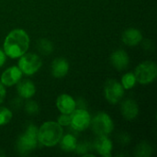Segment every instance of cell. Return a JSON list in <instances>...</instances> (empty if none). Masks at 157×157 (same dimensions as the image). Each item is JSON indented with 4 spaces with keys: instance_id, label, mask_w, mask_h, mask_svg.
Returning <instances> with one entry per match:
<instances>
[{
    "instance_id": "24",
    "label": "cell",
    "mask_w": 157,
    "mask_h": 157,
    "mask_svg": "<svg viewBox=\"0 0 157 157\" xmlns=\"http://www.w3.org/2000/svg\"><path fill=\"white\" fill-rule=\"evenodd\" d=\"M6 97V89L4 87V85L0 82V104L4 101Z\"/></svg>"
},
{
    "instance_id": "19",
    "label": "cell",
    "mask_w": 157,
    "mask_h": 157,
    "mask_svg": "<svg viewBox=\"0 0 157 157\" xmlns=\"http://www.w3.org/2000/svg\"><path fill=\"white\" fill-rule=\"evenodd\" d=\"M136 79L135 75L132 73H128L125 74L122 78H121V86H123L124 89H131L135 86Z\"/></svg>"
},
{
    "instance_id": "23",
    "label": "cell",
    "mask_w": 157,
    "mask_h": 157,
    "mask_svg": "<svg viewBox=\"0 0 157 157\" xmlns=\"http://www.w3.org/2000/svg\"><path fill=\"white\" fill-rule=\"evenodd\" d=\"M70 114H63L61 116H59L58 118V123L61 126H68L70 125Z\"/></svg>"
},
{
    "instance_id": "8",
    "label": "cell",
    "mask_w": 157,
    "mask_h": 157,
    "mask_svg": "<svg viewBox=\"0 0 157 157\" xmlns=\"http://www.w3.org/2000/svg\"><path fill=\"white\" fill-rule=\"evenodd\" d=\"M105 98L111 104H117L124 95V88L118 81L109 79L105 85Z\"/></svg>"
},
{
    "instance_id": "20",
    "label": "cell",
    "mask_w": 157,
    "mask_h": 157,
    "mask_svg": "<svg viewBox=\"0 0 157 157\" xmlns=\"http://www.w3.org/2000/svg\"><path fill=\"white\" fill-rule=\"evenodd\" d=\"M136 150V155L139 157H147L152 154V148L146 143L140 144Z\"/></svg>"
},
{
    "instance_id": "14",
    "label": "cell",
    "mask_w": 157,
    "mask_h": 157,
    "mask_svg": "<svg viewBox=\"0 0 157 157\" xmlns=\"http://www.w3.org/2000/svg\"><path fill=\"white\" fill-rule=\"evenodd\" d=\"M121 113L126 120H134L139 113V108L137 103L133 99H126L121 105Z\"/></svg>"
},
{
    "instance_id": "1",
    "label": "cell",
    "mask_w": 157,
    "mask_h": 157,
    "mask_svg": "<svg viewBox=\"0 0 157 157\" xmlns=\"http://www.w3.org/2000/svg\"><path fill=\"white\" fill-rule=\"evenodd\" d=\"M29 38L27 32L16 29L8 33L4 42V52L6 56L16 59L22 56L29 49Z\"/></svg>"
},
{
    "instance_id": "12",
    "label": "cell",
    "mask_w": 157,
    "mask_h": 157,
    "mask_svg": "<svg viewBox=\"0 0 157 157\" xmlns=\"http://www.w3.org/2000/svg\"><path fill=\"white\" fill-rule=\"evenodd\" d=\"M69 71V63L64 58H57L52 63V75L55 78L64 77Z\"/></svg>"
},
{
    "instance_id": "21",
    "label": "cell",
    "mask_w": 157,
    "mask_h": 157,
    "mask_svg": "<svg viewBox=\"0 0 157 157\" xmlns=\"http://www.w3.org/2000/svg\"><path fill=\"white\" fill-rule=\"evenodd\" d=\"M12 119V112L4 107H0V126L7 124Z\"/></svg>"
},
{
    "instance_id": "9",
    "label": "cell",
    "mask_w": 157,
    "mask_h": 157,
    "mask_svg": "<svg viewBox=\"0 0 157 157\" xmlns=\"http://www.w3.org/2000/svg\"><path fill=\"white\" fill-rule=\"evenodd\" d=\"M22 72L17 66H12L6 69L1 75V83L6 86H11L20 81Z\"/></svg>"
},
{
    "instance_id": "15",
    "label": "cell",
    "mask_w": 157,
    "mask_h": 157,
    "mask_svg": "<svg viewBox=\"0 0 157 157\" xmlns=\"http://www.w3.org/2000/svg\"><path fill=\"white\" fill-rule=\"evenodd\" d=\"M122 41L128 46H135L143 40L142 32L137 29H128L122 33Z\"/></svg>"
},
{
    "instance_id": "6",
    "label": "cell",
    "mask_w": 157,
    "mask_h": 157,
    "mask_svg": "<svg viewBox=\"0 0 157 157\" xmlns=\"http://www.w3.org/2000/svg\"><path fill=\"white\" fill-rule=\"evenodd\" d=\"M41 60L40 58L34 53H24L20 56L18 61V68L21 70L22 74L27 75H31L38 72L41 67Z\"/></svg>"
},
{
    "instance_id": "10",
    "label": "cell",
    "mask_w": 157,
    "mask_h": 157,
    "mask_svg": "<svg viewBox=\"0 0 157 157\" xmlns=\"http://www.w3.org/2000/svg\"><path fill=\"white\" fill-rule=\"evenodd\" d=\"M56 106L59 111L63 114H71L76 108L75 99L66 94L60 95L56 101Z\"/></svg>"
},
{
    "instance_id": "17",
    "label": "cell",
    "mask_w": 157,
    "mask_h": 157,
    "mask_svg": "<svg viewBox=\"0 0 157 157\" xmlns=\"http://www.w3.org/2000/svg\"><path fill=\"white\" fill-rule=\"evenodd\" d=\"M60 145L62 150H63L64 152H73L75 150L76 147V138L71 134H66L64 136L62 137V139L60 140Z\"/></svg>"
},
{
    "instance_id": "13",
    "label": "cell",
    "mask_w": 157,
    "mask_h": 157,
    "mask_svg": "<svg viewBox=\"0 0 157 157\" xmlns=\"http://www.w3.org/2000/svg\"><path fill=\"white\" fill-rule=\"evenodd\" d=\"M95 149L102 156H111L112 144L107 136H98L95 141Z\"/></svg>"
},
{
    "instance_id": "7",
    "label": "cell",
    "mask_w": 157,
    "mask_h": 157,
    "mask_svg": "<svg viewBox=\"0 0 157 157\" xmlns=\"http://www.w3.org/2000/svg\"><path fill=\"white\" fill-rule=\"evenodd\" d=\"M70 125L78 132H83L86 130L90 123H91V118L89 113L83 109H75L70 114Z\"/></svg>"
},
{
    "instance_id": "16",
    "label": "cell",
    "mask_w": 157,
    "mask_h": 157,
    "mask_svg": "<svg viewBox=\"0 0 157 157\" xmlns=\"http://www.w3.org/2000/svg\"><path fill=\"white\" fill-rule=\"evenodd\" d=\"M17 90L18 95L23 98H30L35 95L36 87L34 84L29 80H23L21 82H17Z\"/></svg>"
},
{
    "instance_id": "18",
    "label": "cell",
    "mask_w": 157,
    "mask_h": 157,
    "mask_svg": "<svg viewBox=\"0 0 157 157\" xmlns=\"http://www.w3.org/2000/svg\"><path fill=\"white\" fill-rule=\"evenodd\" d=\"M37 47H38L39 52L40 53H42L43 55L50 54L52 52V50H53V47H52V42L49 40H47V39H40L38 41Z\"/></svg>"
},
{
    "instance_id": "22",
    "label": "cell",
    "mask_w": 157,
    "mask_h": 157,
    "mask_svg": "<svg viewBox=\"0 0 157 157\" xmlns=\"http://www.w3.org/2000/svg\"><path fill=\"white\" fill-rule=\"evenodd\" d=\"M26 110L30 115L37 114L39 112V105L35 101H29L26 104Z\"/></svg>"
},
{
    "instance_id": "11",
    "label": "cell",
    "mask_w": 157,
    "mask_h": 157,
    "mask_svg": "<svg viewBox=\"0 0 157 157\" xmlns=\"http://www.w3.org/2000/svg\"><path fill=\"white\" fill-rule=\"evenodd\" d=\"M129 56L127 52L123 50H118L114 52L110 56L111 64L119 71L124 70L129 64Z\"/></svg>"
},
{
    "instance_id": "4",
    "label": "cell",
    "mask_w": 157,
    "mask_h": 157,
    "mask_svg": "<svg viewBox=\"0 0 157 157\" xmlns=\"http://www.w3.org/2000/svg\"><path fill=\"white\" fill-rule=\"evenodd\" d=\"M135 79L142 85L153 83L157 75L156 64L154 62L146 61L140 63L135 69Z\"/></svg>"
},
{
    "instance_id": "3",
    "label": "cell",
    "mask_w": 157,
    "mask_h": 157,
    "mask_svg": "<svg viewBox=\"0 0 157 157\" xmlns=\"http://www.w3.org/2000/svg\"><path fill=\"white\" fill-rule=\"evenodd\" d=\"M38 142V129L35 125L30 124L17 139V151L22 155H28L37 147Z\"/></svg>"
},
{
    "instance_id": "5",
    "label": "cell",
    "mask_w": 157,
    "mask_h": 157,
    "mask_svg": "<svg viewBox=\"0 0 157 157\" xmlns=\"http://www.w3.org/2000/svg\"><path fill=\"white\" fill-rule=\"evenodd\" d=\"M92 128L98 136H108L113 131L114 125L111 118L108 114L100 112L94 117Z\"/></svg>"
},
{
    "instance_id": "2",
    "label": "cell",
    "mask_w": 157,
    "mask_h": 157,
    "mask_svg": "<svg viewBox=\"0 0 157 157\" xmlns=\"http://www.w3.org/2000/svg\"><path fill=\"white\" fill-rule=\"evenodd\" d=\"M63 132V128L58 122L47 121L38 131V141L44 146L52 147L59 144Z\"/></svg>"
},
{
    "instance_id": "25",
    "label": "cell",
    "mask_w": 157,
    "mask_h": 157,
    "mask_svg": "<svg viewBox=\"0 0 157 157\" xmlns=\"http://www.w3.org/2000/svg\"><path fill=\"white\" fill-rule=\"evenodd\" d=\"M6 53L0 49V67L5 63V62H6Z\"/></svg>"
}]
</instances>
